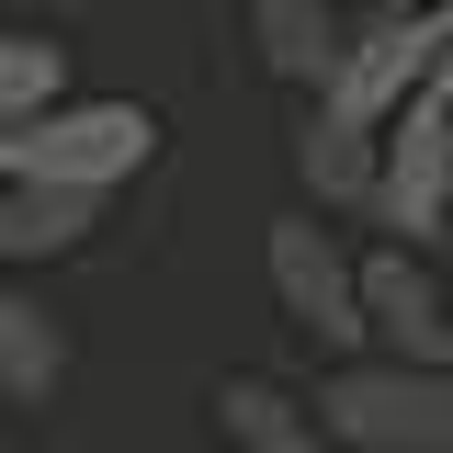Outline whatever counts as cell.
I'll return each mask as SVG.
<instances>
[{"instance_id":"14","label":"cell","mask_w":453,"mask_h":453,"mask_svg":"<svg viewBox=\"0 0 453 453\" xmlns=\"http://www.w3.org/2000/svg\"><path fill=\"white\" fill-rule=\"evenodd\" d=\"M442 295H453V283H442Z\"/></svg>"},{"instance_id":"9","label":"cell","mask_w":453,"mask_h":453,"mask_svg":"<svg viewBox=\"0 0 453 453\" xmlns=\"http://www.w3.org/2000/svg\"><path fill=\"white\" fill-rule=\"evenodd\" d=\"M91 226H103V193H35V181H12V193H0V273L68 261Z\"/></svg>"},{"instance_id":"10","label":"cell","mask_w":453,"mask_h":453,"mask_svg":"<svg viewBox=\"0 0 453 453\" xmlns=\"http://www.w3.org/2000/svg\"><path fill=\"white\" fill-rule=\"evenodd\" d=\"M295 170H306L318 216H374V136H351V125H329V113H306V125H295Z\"/></svg>"},{"instance_id":"3","label":"cell","mask_w":453,"mask_h":453,"mask_svg":"<svg viewBox=\"0 0 453 453\" xmlns=\"http://www.w3.org/2000/svg\"><path fill=\"white\" fill-rule=\"evenodd\" d=\"M442 68H453V12H374V23L340 46L318 113H329V125H351V136H386V125L419 103Z\"/></svg>"},{"instance_id":"15","label":"cell","mask_w":453,"mask_h":453,"mask_svg":"<svg viewBox=\"0 0 453 453\" xmlns=\"http://www.w3.org/2000/svg\"><path fill=\"white\" fill-rule=\"evenodd\" d=\"M442 453H453V442H442Z\"/></svg>"},{"instance_id":"6","label":"cell","mask_w":453,"mask_h":453,"mask_svg":"<svg viewBox=\"0 0 453 453\" xmlns=\"http://www.w3.org/2000/svg\"><path fill=\"white\" fill-rule=\"evenodd\" d=\"M363 329L386 340V363H453V295L419 250H374L363 261Z\"/></svg>"},{"instance_id":"7","label":"cell","mask_w":453,"mask_h":453,"mask_svg":"<svg viewBox=\"0 0 453 453\" xmlns=\"http://www.w3.org/2000/svg\"><path fill=\"white\" fill-rule=\"evenodd\" d=\"M250 46H261V68L273 80H295V91H329V68H340V12L329 0H250Z\"/></svg>"},{"instance_id":"8","label":"cell","mask_w":453,"mask_h":453,"mask_svg":"<svg viewBox=\"0 0 453 453\" xmlns=\"http://www.w3.org/2000/svg\"><path fill=\"white\" fill-rule=\"evenodd\" d=\"M57 386H68V329L0 273V396H12V408H46Z\"/></svg>"},{"instance_id":"11","label":"cell","mask_w":453,"mask_h":453,"mask_svg":"<svg viewBox=\"0 0 453 453\" xmlns=\"http://www.w3.org/2000/svg\"><path fill=\"white\" fill-rule=\"evenodd\" d=\"M216 419L238 453H329V431L306 419V396L261 386V374H238V386H216Z\"/></svg>"},{"instance_id":"12","label":"cell","mask_w":453,"mask_h":453,"mask_svg":"<svg viewBox=\"0 0 453 453\" xmlns=\"http://www.w3.org/2000/svg\"><path fill=\"white\" fill-rule=\"evenodd\" d=\"M46 103H68V46H46V35H0V136L35 125Z\"/></svg>"},{"instance_id":"1","label":"cell","mask_w":453,"mask_h":453,"mask_svg":"<svg viewBox=\"0 0 453 453\" xmlns=\"http://www.w3.org/2000/svg\"><path fill=\"white\" fill-rule=\"evenodd\" d=\"M329 453H442L453 442V363H340L306 408Z\"/></svg>"},{"instance_id":"13","label":"cell","mask_w":453,"mask_h":453,"mask_svg":"<svg viewBox=\"0 0 453 453\" xmlns=\"http://www.w3.org/2000/svg\"><path fill=\"white\" fill-rule=\"evenodd\" d=\"M374 12H453V0H374Z\"/></svg>"},{"instance_id":"4","label":"cell","mask_w":453,"mask_h":453,"mask_svg":"<svg viewBox=\"0 0 453 453\" xmlns=\"http://www.w3.org/2000/svg\"><path fill=\"white\" fill-rule=\"evenodd\" d=\"M374 226H396V250L453 238V68L374 136Z\"/></svg>"},{"instance_id":"5","label":"cell","mask_w":453,"mask_h":453,"mask_svg":"<svg viewBox=\"0 0 453 453\" xmlns=\"http://www.w3.org/2000/svg\"><path fill=\"white\" fill-rule=\"evenodd\" d=\"M261 273H273V306L318 340V351H340V363H351V351L374 340V329H363V261L329 238V216H283L273 250H261Z\"/></svg>"},{"instance_id":"2","label":"cell","mask_w":453,"mask_h":453,"mask_svg":"<svg viewBox=\"0 0 453 453\" xmlns=\"http://www.w3.org/2000/svg\"><path fill=\"white\" fill-rule=\"evenodd\" d=\"M148 148H159V125L136 103H46L35 125L0 136V170L35 181V193H103L113 204V181H136Z\"/></svg>"}]
</instances>
